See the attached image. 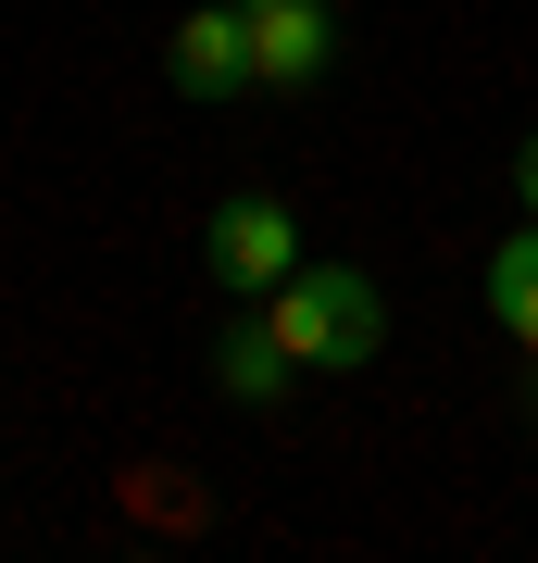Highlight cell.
Wrapping results in <instances>:
<instances>
[{
    "instance_id": "6da1fadb",
    "label": "cell",
    "mask_w": 538,
    "mask_h": 563,
    "mask_svg": "<svg viewBox=\"0 0 538 563\" xmlns=\"http://www.w3.org/2000/svg\"><path fill=\"white\" fill-rule=\"evenodd\" d=\"M263 325L288 339L300 376H351V363H376L388 301H376V276H351V263H300L276 301H263Z\"/></svg>"
},
{
    "instance_id": "7a4b0ae2",
    "label": "cell",
    "mask_w": 538,
    "mask_h": 563,
    "mask_svg": "<svg viewBox=\"0 0 538 563\" xmlns=\"http://www.w3.org/2000/svg\"><path fill=\"white\" fill-rule=\"evenodd\" d=\"M200 276L239 288V301H276V288L300 276V225H288V201H263V188L213 201V225H200Z\"/></svg>"
},
{
    "instance_id": "3957f363",
    "label": "cell",
    "mask_w": 538,
    "mask_h": 563,
    "mask_svg": "<svg viewBox=\"0 0 538 563\" xmlns=\"http://www.w3.org/2000/svg\"><path fill=\"white\" fill-rule=\"evenodd\" d=\"M239 25H251V88H276V101L326 88V51H339L326 0H239Z\"/></svg>"
},
{
    "instance_id": "277c9868",
    "label": "cell",
    "mask_w": 538,
    "mask_h": 563,
    "mask_svg": "<svg viewBox=\"0 0 538 563\" xmlns=\"http://www.w3.org/2000/svg\"><path fill=\"white\" fill-rule=\"evenodd\" d=\"M176 88L188 101H251V25H239V0L176 13Z\"/></svg>"
},
{
    "instance_id": "5b68a950",
    "label": "cell",
    "mask_w": 538,
    "mask_h": 563,
    "mask_svg": "<svg viewBox=\"0 0 538 563\" xmlns=\"http://www.w3.org/2000/svg\"><path fill=\"white\" fill-rule=\"evenodd\" d=\"M288 376H300V363H288V339H276V325H263V301H251V313L213 339V388L263 413V401H288Z\"/></svg>"
},
{
    "instance_id": "8992f818",
    "label": "cell",
    "mask_w": 538,
    "mask_h": 563,
    "mask_svg": "<svg viewBox=\"0 0 538 563\" xmlns=\"http://www.w3.org/2000/svg\"><path fill=\"white\" fill-rule=\"evenodd\" d=\"M488 313H501V339H514V351L538 363V213H526L514 239L488 251Z\"/></svg>"
},
{
    "instance_id": "52a82bcc",
    "label": "cell",
    "mask_w": 538,
    "mask_h": 563,
    "mask_svg": "<svg viewBox=\"0 0 538 563\" xmlns=\"http://www.w3.org/2000/svg\"><path fill=\"white\" fill-rule=\"evenodd\" d=\"M514 201H526V213H538V139H526V151H514Z\"/></svg>"
}]
</instances>
